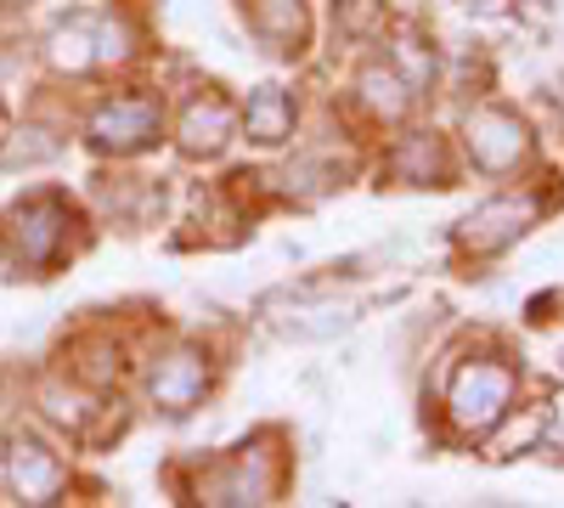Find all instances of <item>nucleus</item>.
I'll list each match as a JSON object with an SVG mask.
<instances>
[{
    "label": "nucleus",
    "instance_id": "7ed1b4c3",
    "mask_svg": "<svg viewBox=\"0 0 564 508\" xmlns=\"http://www.w3.org/2000/svg\"><path fill=\"white\" fill-rule=\"evenodd\" d=\"M468 153H475L480 170H513L525 159V125L513 114L480 108L475 119H468Z\"/></svg>",
    "mask_w": 564,
    "mask_h": 508
},
{
    "label": "nucleus",
    "instance_id": "1a4fd4ad",
    "mask_svg": "<svg viewBox=\"0 0 564 508\" xmlns=\"http://www.w3.org/2000/svg\"><path fill=\"white\" fill-rule=\"evenodd\" d=\"M254 29L276 52H300L305 45V7L300 0H254Z\"/></svg>",
    "mask_w": 564,
    "mask_h": 508
},
{
    "label": "nucleus",
    "instance_id": "f8f14e48",
    "mask_svg": "<svg viewBox=\"0 0 564 508\" xmlns=\"http://www.w3.org/2000/svg\"><path fill=\"white\" fill-rule=\"evenodd\" d=\"M52 63H57V68H68V74H79V68L97 63V45H90V29H85V23L57 29V40H52Z\"/></svg>",
    "mask_w": 564,
    "mask_h": 508
},
{
    "label": "nucleus",
    "instance_id": "39448f33",
    "mask_svg": "<svg viewBox=\"0 0 564 508\" xmlns=\"http://www.w3.org/2000/svg\"><path fill=\"white\" fill-rule=\"evenodd\" d=\"M12 480H18V491H23L29 502H57L68 469H63L40 441H12Z\"/></svg>",
    "mask_w": 564,
    "mask_h": 508
},
{
    "label": "nucleus",
    "instance_id": "0eeeda50",
    "mask_svg": "<svg viewBox=\"0 0 564 508\" xmlns=\"http://www.w3.org/2000/svg\"><path fill=\"white\" fill-rule=\"evenodd\" d=\"M525 220H531V204H520V198H502V204H486L475 220L463 226V244L468 249H502L508 238H520L525 233Z\"/></svg>",
    "mask_w": 564,
    "mask_h": 508
},
{
    "label": "nucleus",
    "instance_id": "9b49d317",
    "mask_svg": "<svg viewBox=\"0 0 564 508\" xmlns=\"http://www.w3.org/2000/svg\"><path fill=\"white\" fill-rule=\"evenodd\" d=\"M361 90H367V102L379 108L384 119H401V114H406V102H412V90H406L390 68H367V74H361Z\"/></svg>",
    "mask_w": 564,
    "mask_h": 508
},
{
    "label": "nucleus",
    "instance_id": "ddd939ff",
    "mask_svg": "<svg viewBox=\"0 0 564 508\" xmlns=\"http://www.w3.org/2000/svg\"><path fill=\"white\" fill-rule=\"evenodd\" d=\"M395 170H401V175H417V181H430V175H441V148L430 142V136H412V142L395 153Z\"/></svg>",
    "mask_w": 564,
    "mask_h": 508
},
{
    "label": "nucleus",
    "instance_id": "9d476101",
    "mask_svg": "<svg viewBox=\"0 0 564 508\" xmlns=\"http://www.w3.org/2000/svg\"><path fill=\"white\" fill-rule=\"evenodd\" d=\"M243 130L254 136V142H282V136L294 130V102L282 97L276 85H265V90H254V102H249V114H243Z\"/></svg>",
    "mask_w": 564,
    "mask_h": 508
},
{
    "label": "nucleus",
    "instance_id": "4468645a",
    "mask_svg": "<svg viewBox=\"0 0 564 508\" xmlns=\"http://www.w3.org/2000/svg\"><path fill=\"white\" fill-rule=\"evenodd\" d=\"M553 435L564 441V396H558V407H553Z\"/></svg>",
    "mask_w": 564,
    "mask_h": 508
},
{
    "label": "nucleus",
    "instance_id": "20e7f679",
    "mask_svg": "<svg viewBox=\"0 0 564 508\" xmlns=\"http://www.w3.org/2000/svg\"><path fill=\"white\" fill-rule=\"evenodd\" d=\"M63 233H68V209H63L57 198L23 204V215H18V249H23L29 266H45V260H52L57 244H63Z\"/></svg>",
    "mask_w": 564,
    "mask_h": 508
},
{
    "label": "nucleus",
    "instance_id": "6e6552de",
    "mask_svg": "<svg viewBox=\"0 0 564 508\" xmlns=\"http://www.w3.org/2000/svg\"><path fill=\"white\" fill-rule=\"evenodd\" d=\"M226 136H231V108L220 97H204V102L186 108V119H181V148L186 153H220Z\"/></svg>",
    "mask_w": 564,
    "mask_h": 508
},
{
    "label": "nucleus",
    "instance_id": "423d86ee",
    "mask_svg": "<svg viewBox=\"0 0 564 508\" xmlns=\"http://www.w3.org/2000/svg\"><path fill=\"white\" fill-rule=\"evenodd\" d=\"M204 385H209L204 356L175 350L170 361H159V374H153V401H159L164 412H186V407H193V401L204 396Z\"/></svg>",
    "mask_w": 564,
    "mask_h": 508
},
{
    "label": "nucleus",
    "instance_id": "f257e3e1",
    "mask_svg": "<svg viewBox=\"0 0 564 508\" xmlns=\"http://www.w3.org/2000/svg\"><path fill=\"white\" fill-rule=\"evenodd\" d=\"M508 401H513V374L497 367V361H468L463 374L452 379V419L463 430H475V435L502 424Z\"/></svg>",
    "mask_w": 564,
    "mask_h": 508
},
{
    "label": "nucleus",
    "instance_id": "f03ea898",
    "mask_svg": "<svg viewBox=\"0 0 564 508\" xmlns=\"http://www.w3.org/2000/svg\"><path fill=\"white\" fill-rule=\"evenodd\" d=\"M159 136V102L148 97H113L97 108V119H90V142L97 148H113V153H135L148 148Z\"/></svg>",
    "mask_w": 564,
    "mask_h": 508
}]
</instances>
